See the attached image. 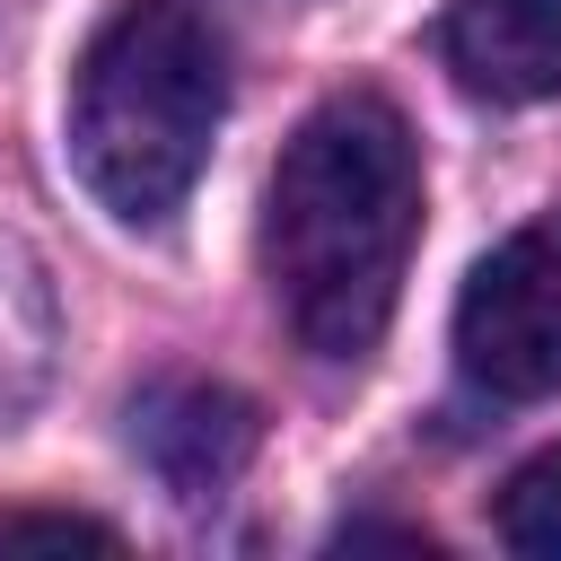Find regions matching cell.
Listing matches in <instances>:
<instances>
[{"mask_svg":"<svg viewBox=\"0 0 561 561\" xmlns=\"http://www.w3.org/2000/svg\"><path fill=\"white\" fill-rule=\"evenodd\" d=\"M421 245V149L377 88L324 96L263 193V280L316 359H368Z\"/></svg>","mask_w":561,"mask_h":561,"instance_id":"1","label":"cell"},{"mask_svg":"<svg viewBox=\"0 0 561 561\" xmlns=\"http://www.w3.org/2000/svg\"><path fill=\"white\" fill-rule=\"evenodd\" d=\"M228 44L184 0H123L70 70V167L123 228H167L210 167Z\"/></svg>","mask_w":561,"mask_h":561,"instance_id":"2","label":"cell"},{"mask_svg":"<svg viewBox=\"0 0 561 561\" xmlns=\"http://www.w3.org/2000/svg\"><path fill=\"white\" fill-rule=\"evenodd\" d=\"M456 359L508 403L561 394V210L526 219L473 263L456 298Z\"/></svg>","mask_w":561,"mask_h":561,"instance_id":"3","label":"cell"},{"mask_svg":"<svg viewBox=\"0 0 561 561\" xmlns=\"http://www.w3.org/2000/svg\"><path fill=\"white\" fill-rule=\"evenodd\" d=\"M131 447L175 500H219L254 456V403L219 377H149L131 394Z\"/></svg>","mask_w":561,"mask_h":561,"instance_id":"4","label":"cell"},{"mask_svg":"<svg viewBox=\"0 0 561 561\" xmlns=\"http://www.w3.org/2000/svg\"><path fill=\"white\" fill-rule=\"evenodd\" d=\"M438 44L473 96L500 105L561 96V0H447Z\"/></svg>","mask_w":561,"mask_h":561,"instance_id":"5","label":"cell"},{"mask_svg":"<svg viewBox=\"0 0 561 561\" xmlns=\"http://www.w3.org/2000/svg\"><path fill=\"white\" fill-rule=\"evenodd\" d=\"M61 359V307H53V272L35 263L26 237L0 228V430L26 421L53 386Z\"/></svg>","mask_w":561,"mask_h":561,"instance_id":"6","label":"cell"},{"mask_svg":"<svg viewBox=\"0 0 561 561\" xmlns=\"http://www.w3.org/2000/svg\"><path fill=\"white\" fill-rule=\"evenodd\" d=\"M500 535H508L517 552H535V561H561V447H543L535 465L508 473V491H500Z\"/></svg>","mask_w":561,"mask_h":561,"instance_id":"7","label":"cell"},{"mask_svg":"<svg viewBox=\"0 0 561 561\" xmlns=\"http://www.w3.org/2000/svg\"><path fill=\"white\" fill-rule=\"evenodd\" d=\"M123 535L105 517H70V508H9L0 517V552H114Z\"/></svg>","mask_w":561,"mask_h":561,"instance_id":"8","label":"cell"}]
</instances>
